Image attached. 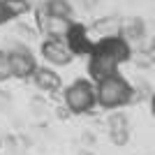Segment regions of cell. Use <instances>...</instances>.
Masks as SVG:
<instances>
[{
  "instance_id": "obj_2",
  "label": "cell",
  "mask_w": 155,
  "mask_h": 155,
  "mask_svg": "<svg viewBox=\"0 0 155 155\" xmlns=\"http://www.w3.org/2000/svg\"><path fill=\"white\" fill-rule=\"evenodd\" d=\"M63 104L67 107L72 116H84V114H91L97 107L95 100V84L91 79H74L67 88L63 91Z\"/></svg>"
},
{
  "instance_id": "obj_12",
  "label": "cell",
  "mask_w": 155,
  "mask_h": 155,
  "mask_svg": "<svg viewBox=\"0 0 155 155\" xmlns=\"http://www.w3.org/2000/svg\"><path fill=\"white\" fill-rule=\"evenodd\" d=\"M2 5H5L7 14L12 16V19H19V16H26L30 12L32 7L28 5V0H2Z\"/></svg>"
},
{
  "instance_id": "obj_4",
  "label": "cell",
  "mask_w": 155,
  "mask_h": 155,
  "mask_svg": "<svg viewBox=\"0 0 155 155\" xmlns=\"http://www.w3.org/2000/svg\"><path fill=\"white\" fill-rule=\"evenodd\" d=\"M39 56H42L49 65H56V67H67V65L74 60L70 46L65 44V39H56V37H44L42 39V44H39Z\"/></svg>"
},
{
  "instance_id": "obj_3",
  "label": "cell",
  "mask_w": 155,
  "mask_h": 155,
  "mask_svg": "<svg viewBox=\"0 0 155 155\" xmlns=\"http://www.w3.org/2000/svg\"><path fill=\"white\" fill-rule=\"evenodd\" d=\"M7 51V58H9V67H12V77L14 79H21V81H26V79L32 77V72L37 67V60L32 56V51L28 49L23 42H14Z\"/></svg>"
},
{
  "instance_id": "obj_1",
  "label": "cell",
  "mask_w": 155,
  "mask_h": 155,
  "mask_svg": "<svg viewBox=\"0 0 155 155\" xmlns=\"http://www.w3.org/2000/svg\"><path fill=\"white\" fill-rule=\"evenodd\" d=\"M95 100H97V107L104 111L125 109L130 104H134V86L120 72H116V74L95 84Z\"/></svg>"
},
{
  "instance_id": "obj_16",
  "label": "cell",
  "mask_w": 155,
  "mask_h": 155,
  "mask_svg": "<svg viewBox=\"0 0 155 155\" xmlns=\"http://www.w3.org/2000/svg\"><path fill=\"white\" fill-rule=\"evenodd\" d=\"M16 32H19L21 37H26V39H35V37H37V28L32 30V28H30V26H26V23H19Z\"/></svg>"
},
{
  "instance_id": "obj_9",
  "label": "cell",
  "mask_w": 155,
  "mask_h": 155,
  "mask_svg": "<svg viewBox=\"0 0 155 155\" xmlns=\"http://www.w3.org/2000/svg\"><path fill=\"white\" fill-rule=\"evenodd\" d=\"M120 37L134 49V44H141L143 37H146V21L139 19V16H132V19L123 21L120 23Z\"/></svg>"
},
{
  "instance_id": "obj_10",
  "label": "cell",
  "mask_w": 155,
  "mask_h": 155,
  "mask_svg": "<svg viewBox=\"0 0 155 155\" xmlns=\"http://www.w3.org/2000/svg\"><path fill=\"white\" fill-rule=\"evenodd\" d=\"M120 23L123 21L118 19V16H102V19H97L95 23H93V28H88V30H93L97 35V37H114V35H120Z\"/></svg>"
},
{
  "instance_id": "obj_15",
  "label": "cell",
  "mask_w": 155,
  "mask_h": 155,
  "mask_svg": "<svg viewBox=\"0 0 155 155\" xmlns=\"http://www.w3.org/2000/svg\"><path fill=\"white\" fill-rule=\"evenodd\" d=\"M95 141H97V137H95V132H91V130H84L81 132V148H93L95 146Z\"/></svg>"
},
{
  "instance_id": "obj_18",
  "label": "cell",
  "mask_w": 155,
  "mask_h": 155,
  "mask_svg": "<svg viewBox=\"0 0 155 155\" xmlns=\"http://www.w3.org/2000/svg\"><path fill=\"white\" fill-rule=\"evenodd\" d=\"M7 21H12V16L7 14L5 5H2V0H0V26H2V23H7Z\"/></svg>"
},
{
  "instance_id": "obj_22",
  "label": "cell",
  "mask_w": 155,
  "mask_h": 155,
  "mask_svg": "<svg viewBox=\"0 0 155 155\" xmlns=\"http://www.w3.org/2000/svg\"><path fill=\"white\" fill-rule=\"evenodd\" d=\"M77 155H95V150H93V148H79Z\"/></svg>"
},
{
  "instance_id": "obj_11",
  "label": "cell",
  "mask_w": 155,
  "mask_h": 155,
  "mask_svg": "<svg viewBox=\"0 0 155 155\" xmlns=\"http://www.w3.org/2000/svg\"><path fill=\"white\" fill-rule=\"evenodd\" d=\"M44 12L49 16H63V19H72L74 14V7H72L70 0H46L44 5Z\"/></svg>"
},
{
  "instance_id": "obj_13",
  "label": "cell",
  "mask_w": 155,
  "mask_h": 155,
  "mask_svg": "<svg viewBox=\"0 0 155 155\" xmlns=\"http://www.w3.org/2000/svg\"><path fill=\"white\" fill-rule=\"evenodd\" d=\"M12 79V67H9V58H7V51L0 49V84Z\"/></svg>"
},
{
  "instance_id": "obj_23",
  "label": "cell",
  "mask_w": 155,
  "mask_h": 155,
  "mask_svg": "<svg viewBox=\"0 0 155 155\" xmlns=\"http://www.w3.org/2000/svg\"><path fill=\"white\" fill-rule=\"evenodd\" d=\"M2 146H5V139H2V137H0V148H2Z\"/></svg>"
},
{
  "instance_id": "obj_20",
  "label": "cell",
  "mask_w": 155,
  "mask_h": 155,
  "mask_svg": "<svg viewBox=\"0 0 155 155\" xmlns=\"http://www.w3.org/2000/svg\"><path fill=\"white\" fill-rule=\"evenodd\" d=\"M79 2H81V7H84V9H93L97 0H79Z\"/></svg>"
},
{
  "instance_id": "obj_14",
  "label": "cell",
  "mask_w": 155,
  "mask_h": 155,
  "mask_svg": "<svg viewBox=\"0 0 155 155\" xmlns=\"http://www.w3.org/2000/svg\"><path fill=\"white\" fill-rule=\"evenodd\" d=\"M30 114L32 116H46V104H44V100H37V97H35V100H30Z\"/></svg>"
},
{
  "instance_id": "obj_21",
  "label": "cell",
  "mask_w": 155,
  "mask_h": 155,
  "mask_svg": "<svg viewBox=\"0 0 155 155\" xmlns=\"http://www.w3.org/2000/svg\"><path fill=\"white\" fill-rule=\"evenodd\" d=\"M46 0H28V5L32 7V9H35V7H39V5H44Z\"/></svg>"
},
{
  "instance_id": "obj_7",
  "label": "cell",
  "mask_w": 155,
  "mask_h": 155,
  "mask_svg": "<svg viewBox=\"0 0 155 155\" xmlns=\"http://www.w3.org/2000/svg\"><path fill=\"white\" fill-rule=\"evenodd\" d=\"M65 44L70 46L72 56L77 58V56H91L95 42H93V37H91V30H88L84 23L72 21L70 30H67V35H65Z\"/></svg>"
},
{
  "instance_id": "obj_6",
  "label": "cell",
  "mask_w": 155,
  "mask_h": 155,
  "mask_svg": "<svg viewBox=\"0 0 155 155\" xmlns=\"http://www.w3.org/2000/svg\"><path fill=\"white\" fill-rule=\"evenodd\" d=\"M118 67H120V65L111 58L109 53H104L102 49L93 46L91 56H88V77H91L93 84H97V81L111 77V74H116Z\"/></svg>"
},
{
  "instance_id": "obj_19",
  "label": "cell",
  "mask_w": 155,
  "mask_h": 155,
  "mask_svg": "<svg viewBox=\"0 0 155 155\" xmlns=\"http://www.w3.org/2000/svg\"><path fill=\"white\" fill-rule=\"evenodd\" d=\"M148 111H150V116H153V120H155V91L150 93V97H148Z\"/></svg>"
},
{
  "instance_id": "obj_8",
  "label": "cell",
  "mask_w": 155,
  "mask_h": 155,
  "mask_svg": "<svg viewBox=\"0 0 155 155\" xmlns=\"http://www.w3.org/2000/svg\"><path fill=\"white\" fill-rule=\"evenodd\" d=\"M30 81H32V86L42 93H58L60 88H63L60 74L53 70V67H46V65H37V67H35Z\"/></svg>"
},
{
  "instance_id": "obj_17",
  "label": "cell",
  "mask_w": 155,
  "mask_h": 155,
  "mask_svg": "<svg viewBox=\"0 0 155 155\" xmlns=\"http://www.w3.org/2000/svg\"><path fill=\"white\" fill-rule=\"evenodd\" d=\"M56 116H58L60 120H65V118H70L72 114H70V111H67V107H65V104H60L58 109H56Z\"/></svg>"
},
{
  "instance_id": "obj_5",
  "label": "cell",
  "mask_w": 155,
  "mask_h": 155,
  "mask_svg": "<svg viewBox=\"0 0 155 155\" xmlns=\"http://www.w3.org/2000/svg\"><path fill=\"white\" fill-rule=\"evenodd\" d=\"M104 125H107L109 141L114 143V146L123 148V146H127V143H130V134H132V132H130V116L125 114L123 109L109 111V116H107Z\"/></svg>"
}]
</instances>
